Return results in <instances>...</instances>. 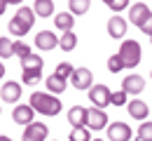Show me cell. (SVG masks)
<instances>
[{"mask_svg":"<svg viewBox=\"0 0 152 141\" xmlns=\"http://www.w3.org/2000/svg\"><path fill=\"white\" fill-rule=\"evenodd\" d=\"M31 106L40 115H58L61 113V99H56L49 92H33L31 94Z\"/></svg>","mask_w":152,"mask_h":141,"instance_id":"cell-1","label":"cell"},{"mask_svg":"<svg viewBox=\"0 0 152 141\" xmlns=\"http://www.w3.org/2000/svg\"><path fill=\"white\" fill-rule=\"evenodd\" d=\"M33 24H35V12L31 10V7H26V5H21L19 10H17V14L10 19V33L12 35H17V38H21V35H26L31 28H33Z\"/></svg>","mask_w":152,"mask_h":141,"instance_id":"cell-2","label":"cell"},{"mask_svg":"<svg viewBox=\"0 0 152 141\" xmlns=\"http://www.w3.org/2000/svg\"><path fill=\"white\" fill-rule=\"evenodd\" d=\"M21 80L26 85H35V82L42 80V59L38 54L21 59Z\"/></svg>","mask_w":152,"mask_h":141,"instance_id":"cell-3","label":"cell"},{"mask_svg":"<svg viewBox=\"0 0 152 141\" xmlns=\"http://www.w3.org/2000/svg\"><path fill=\"white\" fill-rule=\"evenodd\" d=\"M117 54L122 57V61H124L126 68H133V66L140 63V45H138L136 40H124Z\"/></svg>","mask_w":152,"mask_h":141,"instance_id":"cell-4","label":"cell"},{"mask_svg":"<svg viewBox=\"0 0 152 141\" xmlns=\"http://www.w3.org/2000/svg\"><path fill=\"white\" fill-rule=\"evenodd\" d=\"M89 99L94 103V108H105L108 103H113V92L105 87V85H94L91 89H89Z\"/></svg>","mask_w":152,"mask_h":141,"instance_id":"cell-5","label":"cell"},{"mask_svg":"<svg viewBox=\"0 0 152 141\" xmlns=\"http://www.w3.org/2000/svg\"><path fill=\"white\" fill-rule=\"evenodd\" d=\"M47 137H49V129H47L45 122H31V125L23 129L21 141H45Z\"/></svg>","mask_w":152,"mask_h":141,"instance_id":"cell-6","label":"cell"},{"mask_svg":"<svg viewBox=\"0 0 152 141\" xmlns=\"http://www.w3.org/2000/svg\"><path fill=\"white\" fill-rule=\"evenodd\" d=\"M91 80H94V75H91L89 68H75L73 75H70V82H73L75 89H91V87H94Z\"/></svg>","mask_w":152,"mask_h":141,"instance_id":"cell-7","label":"cell"},{"mask_svg":"<svg viewBox=\"0 0 152 141\" xmlns=\"http://www.w3.org/2000/svg\"><path fill=\"white\" fill-rule=\"evenodd\" d=\"M152 17V12H150V7L145 5V2H133L131 5V12H129V19H131V24H136L138 28L145 24V21Z\"/></svg>","mask_w":152,"mask_h":141,"instance_id":"cell-8","label":"cell"},{"mask_svg":"<svg viewBox=\"0 0 152 141\" xmlns=\"http://www.w3.org/2000/svg\"><path fill=\"white\" fill-rule=\"evenodd\" d=\"M35 118V111H33V106L31 103H23V106H17L14 111H12V120L17 122V125H23V127H28L31 122Z\"/></svg>","mask_w":152,"mask_h":141,"instance_id":"cell-9","label":"cell"},{"mask_svg":"<svg viewBox=\"0 0 152 141\" xmlns=\"http://www.w3.org/2000/svg\"><path fill=\"white\" fill-rule=\"evenodd\" d=\"M108 137H110V141H129V139H133L131 127H129L126 122H113V125H108Z\"/></svg>","mask_w":152,"mask_h":141,"instance_id":"cell-10","label":"cell"},{"mask_svg":"<svg viewBox=\"0 0 152 141\" xmlns=\"http://www.w3.org/2000/svg\"><path fill=\"white\" fill-rule=\"evenodd\" d=\"M108 125V115L101 108H87V127L89 129H103Z\"/></svg>","mask_w":152,"mask_h":141,"instance_id":"cell-11","label":"cell"},{"mask_svg":"<svg viewBox=\"0 0 152 141\" xmlns=\"http://www.w3.org/2000/svg\"><path fill=\"white\" fill-rule=\"evenodd\" d=\"M58 38L52 33V31H40L38 35H35V45H38L40 49H45V52H49V49H54V47H58Z\"/></svg>","mask_w":152,"mask_h":141,"instance_id":"cell-12","label":"cell"},{"mask_svg":"<svg viewBox=\"0 0 152 141\" xmlns=\"http://www.w3.org/2000/svg\"><path fill=\"white\" fill-rule=\"evenodd\" d=\"M0 97L7 101V103H14V101H19V99H21V85H19V82L7 80L5 85H2V89H0Z\"/></svg>","mask_w":152,"mask_h":141,"instance_id":"cell-13","label":"cell"},{"mask_svg":"<svg viewBox=\"0 0 152 141\" xmlns=\"http://www.w3.org/2000/svg\"><path fill=\"white\" fill-rule=\"evenodd\" d=\"M122 89H124L126 94H140V92L145 89V80H143L140 75H126V78L122 80Z\"/></svg>","mask_w":152,"mask_h":141,"instance_id":"cell-14","label":"cell"},{"mask_svg":"<svg viewBox=\"0 0 152 141\" xmlns=\"http://www.w3.org/2000/svg\"><path fill=\"white\" fill-rule=\"evenodd\" d=\"M68 122L73 125V129H77V127H87V108L73 106V108L68 111Z\"/></svg>","mask_w":152,"mask_h":141,"instance_id":"cell-15","label":"cell"},{"mask_svg":"<svg viewBox=\"0 0 152 141\" xmlns=\"http://www.w3.org/2000/svg\"><path fill=\"white\" fill-rule=\"evenodd\" d=\"M108 33H110V38H115V40L124 38V33H126V21L122 19V17H113V19L108 21Z\"/></svg>","mask_w":152,"mask_h":141,"instance_id":"cell-16","label":"cell"},{"mask_svg":"<svg viewBox=\"0 0 152 141\" xmlns=\"http://www.w3.org/2000/svg\"><path fill=\"white\" fill-rule=\"evenodd\" d=\"M126 108H129V115L136 118V120H143V118H148V113H150V111H148V103L140 101V99H131Z\"/></svg>","mask_w":152,"mask_h":141,"instance_id":"cell-17","label":"cell"},{"mask_svg":"<svg viewBox=\"0 0 152 141\" xmlns=\"http://www.w3.org/2000/svg\"><path fill=\"white\" fill-rule=\"evenodd\" d=\"M54 24H56L58 31H63V33H70L73 31V26H75V21H73V14L70 12H61L54 17Z\"/></svg>","mask_w":152,"mask_h":141,"instance_id":"cell-18","label":"cell"},{"mask_svg":"<svg viewBox=\"0 0 152 141\" xmlns=\"http://www.w3.org/2000/svg\"><path fill=\"white\" fill-rule=\"evenodd\" d=\"M33 5H35L33 12H35L38 17H52V14H54V2H52V0H35Z\"/></svg>","mask_w":152,"mask_h":141,"instance_id":"cell-19","label":"cell"},{"mask_svg":"<svg viewBox=\"0 0 152 141\" xmlns=\"http://www.w3.org/2000/svg\"><path fill=\"white\" fill-rule=\"evenodd\" d=\"M45 82H47V89H49V94H61V92L66 89V85H68L63 78H58V75H54V73H52V75H49Z\"/></svg>","mask_w":152,"mask_h":141,"instance_id":"cell-20","label":"cell"},{"mask_svg":"<svg viewBox=\"0 0 152 141\" xmlns=\"http://www.w3.org/2000/svg\"><path fill=\"white\" fill-rule=\"evenodd\" d=\"M14 54H17L14 52V40H10L7 35H2L0 38V59H10Z\"/></svg>","mask_w":152,"mask_h":141,"instance_id":"cell-21","label":"cell"},{"mask_svg":"<svg viewBox=\"0 0 152 141\" xmlns=\"http://www.w3.org/2000/svg\"><path fill=\"white\" fill-rule=\"evenodd\" d=\"M77 45V35L70 31V33H63V38H61V42H58V47L63 49V52H70V49H75Z\"/></svg>","mask_w":152,"mask_h":141,"instance_id":"cell-22","label":"cell"},{"mask_svg":"<svg viewBox=\"0 0 152 141\" xmlns=\"http://www.w3.org/2000/svg\"><path fill=\"white\" fill-rule=\"evenodd\" d=\"M70 141H94L89 134V127H77L70 132Z\"/></svg>","mask_w":152,"mask_h":141,"instance_id":"cell-23","label":"cell"},{"mask_svg":"<svg viewBox=\"0 0 152 141\" xmlns=\"http://www.w3.org/2000/svg\"><path fill=\"white\" fill-rule=\"evenodd\" d=\"M73 71H75V68H73V66H70L68 61H61V63L56 66V71H54V75H58V78H63V80H68V78L73 75Z\"/></svg>","mask_w":152,"mask_h":141,"instance_id":"cell-24","label":"cell"},{"mask_svg":"<svg viewBox=\"0 0 152 141\" xmlns=\"http://www.w3.org/2000/svg\"><path fill=\"white\" fill-rule=\"evenodd\" d=\"M122 68H126L124 61H122V57H119V54H113V57L108 59V71H110V73H119Z\"/></svg>","mask_w":152,"mask_h":141,"instance_id":"cell-25","label":"cell"},{"mask_svg":"<svg viewBox=\"0 0 152 141\" xmlns=\"http://www.w3.org/2000/svg\"><path fill=\"white\" fill-rule=\"evenodd\" d=\"M138 141H152V122H143L138 127Z\"/></svg>","mask_w":152,"mask_h":141,"instance_id":"cell-26","label":"cell"},{"mask_svg":"<svg viewBox=\"0 0 152 141\" xmlns=\"http://www.w3.org/2000/svg\"><path fill=\"white\" fill-rule=\"evenodd\" d=\"M68 5H70V14H84L89 10V2L87 0H70Z\"/></svg>","mask_w":152,"mask_h":141,"instance_id":"cell-27","label":"cell"},{"mask_svg":"<svg viewBox=\"0 0 152 141\" xmlns=\"http://www.w3.org/2000/svg\"><path fill=\"white\" fill-rule=\"evenodd\" d=\"M14 52H17V57L19 59H26V57H31L33 52H31V47L26 45V42H17L14 40Z\"/></svg>","mask_w":152,"mask_h":141,"instance_id":"cell-28","label":"cell"},{"mask_svg":"<svg viewBox=\"0 0 152 141\" xmlns=\"http://www.w3.org/2000/svg\"><path fill=\"white\" fill-rule=\"evenodd\" d=\"M105 5L110 7V10H115V12H119V10H124L126 5H131L129 0H105Z\"/></svg>","mask_w":152,"mask_h":141,"instance_id":"cell-29","label":"cell"},{"mask_svg":"<svg viewBox=\"0 0 152 141\" xmlns=\"http://www.w3.org/2000/svg\"><path fill=\"white\" fill-rule=\"evenodd\" d=\"M124 101H126V92H124V89H119V92L113 94V103L115 106H124Z\"/></svg>","mask_w":152,"mask_h":141,"instance_id":"cell-30","label":"cell"},{"mask_svg":"<svg viewBox=\"0 0 152 141\" xmlns=\"http://www.w3.org/2000/svg\"><path fill=\"white\" fill-rule=\"evenodd\" d=\"M140 31H143V33H148V35H150L152 38V17L148 21H145V24H143V26H140Z\"/></svg>","mask_w":152,"mask_h":141,"instance_id":"cell-31","label":"cell"},{"mask_svg":"<svg viewBox=\"0 0 152 141\" xmlns=\"http://www.w3.org/2000/svg\"><path fill=\"white\" fill-rule=\"evenodd\" d=\"M5 10H7V0H0V14H2Z\"/></svg>","mask_w":152,"mask_h":141,"instance_id":"cell-32","label":"cell"},{"mask_svg":"<svg viewBox=\"0 0 152 141\" xmlns=\"http://www.w3.org/2000/svg\"><path fill=\"white\" fill-rule=\"evenodd\" d=\"M2 75H5V66H2V61H0V80H2Z\"/></svg>","mask_w":152,"mask_h":141,"instance_id":"cell-33","label":"cell"},{"mask_svg":"<svg viewBox=\"0 0 152 141\" xmlns=\"http://www.w3.org/2000/svg\"><path fill=\"white\" fill-rule=\"evenodd\" d=\"M0 141H12L10 137H5V134H0Z\"/></svg>","mask_w":152,"mask_h":141,"instance_id":"cell-34","label":"cell"},{"mask_svg":"<svg viewBox=\"0 0 152 141\" xmlns=\"http://www.w3.org/2000/svg\"><path fill=\"white\" fill-rule=\"evenodd\" d=\"M94 141H101V139H94Z\"/></svg>","mask_w":152,"mask_h":141,"instance_id":"cell-35","label":"cell"}]
</instances>
